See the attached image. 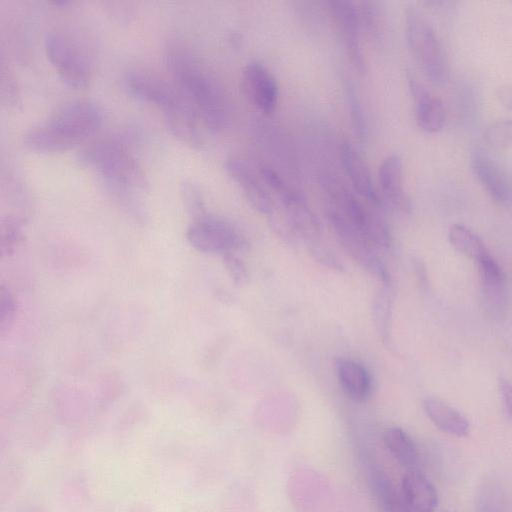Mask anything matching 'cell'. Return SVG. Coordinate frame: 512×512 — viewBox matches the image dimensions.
<instances>
[{
	"label": "cell",
	"mask_w": 512,
	"mask_h": 512,
	"mask_svg": "<svg viewBox=\"0 0 512 512\" xmlns=\"http://www.w3.org/2000/svg\"><path fill=\"white\" fill-rule=\"evenodd\" d=\"M225 170L253 209L267 218L274 212L275 200L259 170H255L247 161L238 157L227 159Z\"/></svg>",
	"instance_id": "8fae6325"
},
{
	"label": "cell",
	"mask_w": 512,
	"mask_h": 512,
	"mask_svg": "<svg viewBox=\"0 0 512 512\" xmlns=\"http://www.w3.org/2000/svg\"><path fill=\"white\" fill-rule=\"evenodd\" d=\"M167 59L177 89L192 105L202 123L212 133L221 131L227 122V107L217 84L182 52L173 51Z\"/></svg>",
	"instance_id": "3957f363"
},
{
	"label": "cell",
	"mask_w": 512,
	"mask_h": 512,
	"mask_svg": "<svg viewBox=\"0 0 512 512\" xmlns=\"http://www.w3.org/2000/svg\"><path fill=\"white\" fill-rule=\"evenodd\" d=\"M245 96L262 113H273L278 101V85L269 69L260 62L247 63L241 72Z\"/></svg>",
	"instance_id": "4fadbf2b"
},
{
	"label": "cell",
	"mask_w": 512,
	"mask_h": 512,
	"mask_svg": "<svg viewBox=\"0 0 512 512\" xmlns=\"http://www.w3.org/2000/svg\"><path fill=\"white\" fill-rule=\"evenodd\" d=\"M499 103L506 109L512 110V84H502L496 89Z\"/></svg>",
	"instance_id": "836d02e7"
},
{
	"label": "cell",
	"mask_w": 512,
	"mask_h": 512,
	"mask_svg": "<svg viewBox=\"0 0 512 512\" xmlns=\"http://www.w3.org/2000/svg\"><path fill=\"white\" fill-rule=\"evenodd\" d=\"M307 249L311 256L323 266L337 272L345 270L338 257L329 248L323 246L320 241L307 245Z\"/></svg>",
	"instance_id": "f546056e"
},
{
	"label": "cell",
	"mask_w": 512,
	"mask_h": 512,
	"mask_svg": "<svg viewBox=\"0 0 512 512\" xmlns=\"http://www.w3.org/2000/svg\"><path fill=\"white\" fill-rule=\"evenodd\" d=\"M448 240L456 251L475 261L488 251L483 241L462 224L456 223L450 226Z\"/></svg>",
	"instance_id": "603a6c76"
},
{
	"label": "cell",
	"mask_w": 512,
	"mask_h": 512,
	"mask_svg": "<svg viewBox=\"0 0 512 512\" xmlns=\"http://www.w3.org/2000/svg\"><path fill=\"white\" fill-rule=\"evenodd\" d=\"M186 239L201 253L221 256L249 245L244 235L230 222L206 213L193 219L186 230Z\"/></svg>",
	"instance_id": "52a82bcc"
},
{
	"label": "cell",
	"mask_w": 512,
	"mask_h": 512,
	"mask_svg": "<svg viewBox=\"0 0 512 512\" xmlns=\"http://www.w3.org/2000/svg\"><path fill=\"white\" fill-rule=\"evenodd\" d=\"M79 157L124 208L135 216L142 215L141 197L147 192L148 183L136 159L123 144L99 140L86 146Z\"/></svg>",
	"instance_id": "6da1fadb"
},
{
	"label": "cell",
	"mask_w": 512,
	"mask_h": 512,
	"mask_svg": "<svg viewBox=\"0 0 512 512\" xmlns=\"http://www.w3.org/2000/svg\"><path fill=\"white\" fill-rule=\"evenodd\" d=\"M180 194L185 209L194 219L205 214L203 199L196 185L190 181H183L180 185Z\"/></svg>",
	"instance_id": "83f0119b"
},
{
	"label": "cell",
	"mask_w": 512,
	"mask_h": 512,
	"mask_svg": "<svg viewBox=\"0 0 512 512\" xmlns=\"http://www.w3.org/2000/svg\"><path fill=\"white\" fill-rule=\"evenodd\" d=\"M481 286L504 285L505 275L496 259L487 251L476 261Z\"/></svg>",
	"instance_id": "484cf974"
},
{
	"label": "cell",
	"mask_w": 512,
	"mask_h": 512,
	"mask_svg": "<svg viewBox=\"0 0 512 512\" xmlns=\"http://www.w3.org/2000/svg\"><path fill=\"white\" fill-rule=\"evenodd\" d=\"M327 7L351 64L359 74H364L367 64L361 48L362 27L357 4L349 0H329Z\"/></svg>",
	"instance_id": "30bf717a"
},
{
	"label": "cell",
	"mask_w": 512,
	"mask_h": 512,
	"mask_svg": "<svg viewBox=\"0 0 512 512\" xmlns=\"http://www.w3.org/2000/svg\"><path fill=\"white\" fill-rule=\"evenodd\" d=\"M102 119V111L95 103L73 101L31 128L24 135V144L38 152H63L92 136L101 126Z\"/></svg>",
	"instance_id": "7a4b0ae2"
},
{
	"label": "cell",
	"mask_w": 512,
	"mask_h": 512,
	"mask_svg": "<svg viewBox=\"0 0 512 512\" xmlns=\"http://www.w3.org/2000/svg\"><path fill=\"white\" fill-rule=\"evenodd\" d=\"M324 185L330 200L329 209L341 216L374 248H390L391 234L380 217L367 209L352 192L335 180L328 178Z\"/></svg>",
	"instance_id": "5b68a950"
},
{
	"label": "cell",
	"mask_w": 512,
	"mask_h": 512,
	"mask_svg": "<svg viewBox=\"0 0 512 512\" xmlns=\"http://www.w3.org/2000/svg\"><path fill=\"white\" fill-rule=\"evenodd\" d=\"M335 373L344 394L354 402H365L372 390V380L368 370L359 362L338 358Z\"/></svg>",
	"instance_id": "e0dca14e"
},
{
	"label": "cell",
	"mask_w": 512,
	"mask_h": 512,
	"mask_svg": "<svg viewBox=\"0 0 512 512\" xmlns=\"http://www.w3.org/2000/svg\"><path fill=\"white\" fill-rule=\"evenodd\" d=\"M124 84L132 97L161 109L165 122L192 107L175 86L150 72L131 70L126 74Z\"/></svg>",
	"instance_id": "8992f818"
},
{
	"label": "cell",
	"mask_w": 512,
	"mask_h": 512,
	"mask_svg": "<svg viewBox=\"0 0 512 512\" xmlns=\"http://www.w3.org/2000/svg\"><path fill=\"white\" fill-rule=\"evenodd\" d=\"M344 91L346 101L349 107V115L352 128L359 142L366 143L368 137V127L361 102L356 89L350 80L344 81Z\"/></svg>",
	"instance_id": "cb8c5ba5"
},
{
	"label": "cell",
	"mask_w": 512,
	"mask_h": 512,
	"mask_svg": "<svg viewBox=\"0 0 512 512\" xmlns=\"http://www.w3.org/2000/svg\"><path fill=\"white\" fill-rule=\"evenodd\" d=\"M423 408L430 421L441 431L456 437H466L470 433L467 418L444 401L429 397L424 400Z\"/></svg>",
	"instance_id": "d6986e66"
},
{
	"label": "cell",
	"mask_w": 512,
	"mask_h": 512,
	"mask_svg": "<svg viewBox=\"0 0 512 512\" xmlns=\"http://www.w3.org/2000/svg\"><path fill=\"white\" fill-rule=\"evenodd\" d=\"M361 27L371 39L379 41L383 34V12L378 2L361 1L357 4Z\"/></svg>",
	"instance_id": "d4e9b609"
},
{
	"label": "cell",
	"mask_w": 512,
	"mask_h": 512,
	"mask_svg": "<svg viewBox=\"0 0 512 512\" xmlns=\"http://www.w3.org/2000/svg\"><path fill=\"white\" fill-rule=\"evenodd\" d=\"M414 270L417 275L419 283H421L422 286L427 285V275L426 270L424 267V264L421 261L415 260L414 261Z\"/></svg>",
	"instance_id": "e575fe53"
},
{
	"label": "cell",
	"mask_w": 512,
	"mask_h": 512,
	"mask_svg": "<svg viewBox=\"0 0 512 512\" xmlns=\"http://www.w3.org/2000/svg\"><path fill=\"white\" fill-rule=\"evenodd\" d=\"M340 156L344 170L357 194L368 204L381 208L383 201L374 186L370 170L358 150L350 142L343 141L340 146Z\"/></svg>",
	"instance_id": "2e32d148"
},
{
	"label": "cell",
	"mask_w": 512,
	"mask_h": 512,
	"mask_svg": "<svg viewBox=\"0 0 512 512\" xmlns=\"http://www.w3.org/2000/svg\"><path fill=\"white\" fill-rule=\"evenodd\" d=\"M44 47L49 62L66 85L80 89L88 84L89 64L68 37L59 32H50L45 37Z\"/></svg>",
	"instance_id": "9c48e42d"
},
{
	"label": "cell",
	"mask_w": 512,
	"mask_h": 512,
	"mask_svg": "<svg viewBox=\"0 0 512 512\" xmlns=\"http://www.w3.org/2000/svg\"><path fill=\"white\" fill-rule=\"evenodd\" d=\"M485 140L492 147L512 146V120H499L491 123L485 130Z\"/></svg>",
	"instance_id": "4316f807"
},
{
	"label": "cell",
	"mask_w": 512,
	"mask_h": 512,
	"mask_svg": "<svg viewBox=\"0 0 512 512\" xmlns=\"http://www.w3.org/2000/svg\"><path fill=\"white\" fill-rule=\"evenodd\" d=\"M369 482L374 497L383 512H413L389 477L379 469L369 472Z\"/></svg>",
	"instance_id": "ffe728a7"
},
{
	"label": "cell",
	"mask_w": 512,
	"mask_h": 512,
	"mask_svg": "<svg viewBox=\"0 0 512 512\" xmlns=\"http://www.w3.org/2000/svg\"><path fill=\"white\" fill-rule=\"evenodd\" d=\"M327 218L337 240L348 255L382 285H392L387 267L365 237L329 208Z\"/></svg>",
	"instance_id": "ba28073f"
},
{
	"label": "cell",
	"mask_w": 512,
	"mask_h": 512,
	"mask_svg": "<svg viewBox=\"0 0 512 512\" xmlns=\"http://www.w3.org/2000/svg\"><path fill=\"white\" fill-rule=\"evenodd\" d=\"M15 300L12 293L1 287L0 290V330L5 333L11 326L15 314Z\"/></svg>",
	"instance_id": "1f68e13d"
},
{
	"label": "cell",
	"mask_w": 512,
	"mask_h": 512,
	"mask_svg": "<svg viewBox=\"0 0 512 512\" xmlns=\"http://www.w3.org/2000/svg\"><path fill=\"white\" fill-rule=\"evenodd\" d=\"M405 34L413 58L425 77L442 83L448 76V62L443 47L430 23L416 9L405 15Z\"/></svg>",
	"instance_id": "277c9868"
},
{
	"label": "cell",
	"mask_w": 512,
	"mask_h": 512,
	"mask_svg": "<svg viewBox=\"0 0 512 512\" xmlns=\"http://www.w3.org/2000/svg\"><path fill=\"white\" fill-rule=\"evenodd\" d=\"M408 84L418 127L427 133L439 132L446 122V111L442 101L412 75L408 76Z\"/></svg>",
	"instance_id": "9a60e30c"
},
{
	"label": "cell",
	"mask_w": 512,
	"mask_h": 512,
	"mask_svg": "<svg viewBox=\"0 0 512 512\" xmlns=\"http://www.w3.org/2000/svg\"><path fill=\"white\" fill-rule=\"evenodd\" d=\"M222 258L232 281L238 286L247 284L249 281V272L242 259L235 254V252L226 253L222 255Z\"/></svg>",
	"instance_id": "f1b7e54d"
},
{
	"label": "cell",
	"mask_w": 512,
	"mask_h": 512,
	"mask_svg": "<svg viewBox=\"0 0 512 512\" xmlns=\"http://www.w3.org/2000/svg\"><path fill=\"white\" fill-rule=\"evenodd\" d=\"M400 490L413 512H434L437 508V491L419 469L407 470L402 478Z\"/></svg>",
	"instance_id": "ac0fdd59"
},
{
	"label": "cell",
	"mask_w": 512,
	"mask_h": 512,
	"mask_svg": "<svg viewBox=\"0 0 512 512\" xmlns=\"http://www.w3.org/2000/svg\"><path fill=\"white\" fill-rule=\"evenodd\" d=\"M471 167L478 181L495 202L501 205L512 203V178L492 155L483 149L474 150Z\"/></svg>",
	"instance_id": "7c38bea8"
},
{
	"label": "cell",
	"mask_w": 512,
	"mask_h": 512,
	"mask_svg": "<svg viewBox=\"0 0 512 512\" xmlns=\"http://www.w3.org/2000/svg\"><path fill=\"white\" fill-rule=\"evenodd\" d=\"M378 178L384 201L402 214H411L412 202L404 188L403 163L399 155L391 154L384 158Z\"/></svg>",
	"instance_id": "5bb4252c"
},
{
	"label": "cell",
	"mask_w": 512,
	"mask_h": 512,
	"mask_svg": "<svg viewBox=\"0 0 512 512\" xmlns=\"http://www.w3.org/2000/svg\"><path fill=\"white\" fill-rule=\"evenodd\" d=\"M499 390L506 412L512 419V384L508 380L502 378L499 381Z\"/></svg>",
	"instance_id": "d6a6232c"
},
{
	"label": "cell",
	"mask_w": 512,
	"mask_h": 512,
	"mask_svg": "<svg viewBox=\"0 0 512 512\" xmlns=\"http://www.w3.org/2000/svg\"><path fill=\"white\" fill-rule=\"evenodd\" d=\"M22 236L21 222L17 218L8 217L1 223V248L3 252L11 251Z\"/></svg>",
	"instance_id": "4dcf8cb0"
},
{
	"label": "cell",
	"mask_w": 512,
	"mask_h": 512,
	"mask_svg": "<svg viewBox=\"0 0 512 512\" xmlns=\"http://www.w3.org/2000/svg\"><path fill=\"white\" fill-rule=\"evenodd\" d=\"M385 447L393 458L407 470L418 469L419 454L412 437L400 427H389L383 434Z\"/></svg>",
	"instance_id": "44dd1931"
},
{
	"label": "cell",
	"mask_w": 512,
	"mask_h": 512,
	"mask_svg": "<svg viewBox=\"0 0 512 512\" xmlns=\"http://www.w3.org/2000/svg\"><path fill=\"white\" fill-rule=\"evenodd\" d=\"M392 285H382L372 302V317L381 341L390 347Z\"/></svg>",
	"instance_id": "7402d4cb"
}]
</instances>
